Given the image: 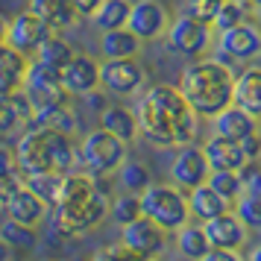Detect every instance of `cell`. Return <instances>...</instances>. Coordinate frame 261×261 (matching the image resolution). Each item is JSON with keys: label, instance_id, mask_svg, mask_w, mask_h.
Here are the masks:
<instances>
[{"label": "cell", "instance_id": "obj_15", "mask_svg": "<svg viewBox=\"0 0 261 261\" xmlns=\"http://www.w3.org/2000/svg\"><path fill=\"white\" fill-rule=\"evenodd\" d=\"M205 176H208V162L202 155V147H194V144L179 147L176 155H173V165H170L173 185L182 191H191L194 185L205 182Z\"/></svg>", "mask_w": 261, "mask_h": 261}, {"label": "cell", "instance_id": "obj_49", "mask_svg": "<svg viewBox=\"0 0 261 261\" xmlns=\"http://www.w3.org/2000/svg\"><path fill=\"white\" fill-rule=\"evenodd\" d=\"M249 261H261V244L252 249V252H249Z\"/></svg>", "mask_w": 261, "mask_h": 261}, {"label": "cell", "instance_id": "obj_21", "mask_svg": "<svg viewBox=\"0 0 261 261\" xmlns=\"http://www.w3.org/2000/svg\"><path fill=\"white\" fill-rule=\"evenodd\" d=\"M33 126H44V129L73 135V129H76V115L71 112L68 103H56V100L36 103L33 106Z\"/></svg>", "mask_w": 261, "mask_h": 261}, {"label": "cell", "instance_id": "obj_2", "mask_svg": "<svg viewBox=\"0 0 261 261\" xmlns=\"http://www.w3.org/2000/svg\"><path fill=\"white\" fill-rule=\"evenodd\" d=\"M12 155H15V167L24 176L44 173V170L68 173V170L83 167L80 147L73 144L71 135L44 129V126H33V123L18 135V144L12 147Z\"/></svg>", "mask_w": 261, "mask_h": 261}, {"label": "cell", "instance_id": "obj_24", "mask_svg": "<svg viewBox=\"0 0 261 261\" xmlns=\"http://www.w3.org/2000/svg\"><path fill=\"white\" fill-rule=\"evenodd\" d=\"M141 38L132 33L129 27L120 30H106L100 36V56L103 59H135L141 53Z\"/></svg>", "mask_w": 261, "mask_h": 261}, {"label": "cell", "instance_id": "obj_27", "mask_svg": "<svg viewBox=\"0 0 261 261\" xmlns=\"http://www.w3.org/2000/svg\"><path fill=\"white\" fill-rule=\"evenodd\" d=\"M100 126L109 129L112 135H118L123 144H132L135 138H138V120H135V112H129L126 106L103 109V115H100Z\"/></svg>", "mask_w": 261, "mask_h": 261}, {"label": "cell", "instance_id": "obj_43", "mask_svg": "<svg viewBox=\"0 0 261 261\" xmlns=\"http://www.w3.org/2000/svg\"><path fill=\"white\" fill-rule=\"evenodd\" d=\"M200 261H244V258H241L238 249H217V247H212Z\"/></svg>", "mask_w": 261, "mask_h": 261}, {"label": "cell", "instance_id": "obj_37", "mask_svg": "<svg viewBox=\"0 0 261 261\" xmlns=\"http://www.w3.org/2000/svg\"><path fill=\"white\" fill-rule=\"evenodd\" d=\"M109 217H115V223L123 226L129 223V220H135V217H141V202H138V194H123V197H118L115 202H109Z\"/></svg>", "mask_w": 261, "mask_h": 261}, {"label": "cell", "instance_id": "obj_18", "mask_svg": "<svg viewBox=\"0 0 261 261\" xmlns=\"http://www.w3.org/2000/svg\"><path fill=\"white\" fill-rule=\"evenodd\" d=\"M212 126H214V135L229 138V141H241L244 135H249V132L258 129V120L252 118L249 112H244L241 106L229 103V106L220 109V112L212 118Z\"/></svg>", "mask_w": 261, "mask_h": 261}, {"label": "cell", "instance_id": "obj_48", "mask_svg": "<svg viewBox=\"0 0 261 261\" xmlns=\"http://www.w3.org/2000/svg\"><path fill=\"white\" fill-rule=\"evenodd\" d=\"M0 41H6V18L0 15Z\"/></svg>", "mask_w": 261, "mask_h": 261}, {"label": "cell", "instance_id": "obj_1", "mask_svg": "<svg viewBox=\"0 0 261 261\" xmlns=\"http://www.w3.org/2000/svg\"><path fill=\"white\" fill-rule=\"evenodd\" d=\"M138 135L159 147H185L194 144L200 132V118L191 112L179 88L159 83L147 88L135 109Z\"/></svg>", "mask_w": 261, "mask_h": 261}, {"label": "cell", "instance_id": "obj_6", "mask_svg": "<svg viewBox=\"0 0 261 261\" xmlns=\"http://www.w3.org/2000/svg\"><path fill=\"white\" fill-rule=\"evenodd\" d=\"M126 159V144L118 135H112L109 129H94L88 132L80 144V162L83 170H88L91 176H109L115 173Z\"/></svg>", "mask_w": 261, "mask_h": 261}, {"label": "cell", "instance_id": "obj_7", "mask_svg": "<svg viewBox=\"0 0 261 261\" xmlns=\"http://www.w3.org/2000/svg\"><path fill=\"white\" fill-rule=\"evenodd\" d=\"M165 33H167V50H173L179 56L200 59L202 53L212 47V27L200 24L188 15H179Z\"/></svg>", "mask_w": 261, "mask_h": 261}, {"label": "cell", "instance_id": "obj_26", "mask_svg": "<svg viewBox=\"0 0 261 261\" xmlns=\"http://www.w3.org/2000/svg\"><path fill=\"white\" fill-rule=\"evenodd\" d=\"M185 197H188L191 217H197V220H208V217H217V214H223V212L232 208V205H229L214 188H208L205 182H200V185H194L191 191H185Z\"/></svg>", "mask_w": 261, "mask_h": 261}, {"label": "cell", "instance_id": "obj_44", "mask_svg": "<svg viewBox=\"0 0 261 261\" xmlns=\"http://www.w3.org/2000/svg\"><path fill=\"white\" fill-rule=\"evenodd\" d=\"M71 3H73V9H76L80 18H94V12L100 9L103 0H71Z\"/></svg>", "mask_w": 261, "mask_h": 261}, {"label": "cell", "instance_id": "obj_47", "mask_svg": "<svg viewBox=\"0 0 261 261\" xmlns=\"http://www.w3.org/2000/svg\"><path fill=\"white\" fill-rule=\"evenodd\" d=\"M249 12H255L261 18V0H249Z\"/></svg>", "mask_w": 261, "mask_h": 261}, {"label": "cell", "instance_id": "obj_16", "mask_svg": "<svg viewBox=\"0 0 261 261\" xmlns=\"http://www.w3.org/2000/svg\"><path fill=\"white\" fill-rule=\"evenodd\" d=\"M202 232L208 238V244L217 249H238L247 244V226L238 220V214L229 208V212L217 214V217H208L202 220Z\"/></svg>", "mask_w": 261, "mask_h": 261}, {"label": "cell", "instance_id": "obj_42", "mask_svg": "<svg viewBox=\"0 0 261 261\" xmlns=\"http://www.w3.org/2000/svg\"><path fill=\"white\" fill-rule=\"evenodd\" d=\"M238 144H241V150H244V155H247V162H255V159L261 155V132L258 129L244 135Z\"/></svg>", "mask_w": 261, "mask_h": 261}, {"label": "cell", "instance_id": "obj_41", "mask_svg": "<svg viewBox=\"0 0 261 261\" xmlns=\"http://www.w3.org/2000/svg\"><path fill=\"white\" fill-rule=\"evenodd\" d=\"M135 258H138V255H135V252H129L123 244H112V247L97 249L88 261H135Z\"/></svg>", "mask_w": 261, "mask_h": 261}, {"label": "cell", "instance_id": "obj_9", "mask_svg": "<svg viewBox=\"0 0 261 261\" xmlns=\"http://www.w3.org/2000/svg\"><path fill=\"white\" fill-rule=\"evenodd\" d=\"M120 244L144 258H155L159 252H165L167 247V232L159 223H153L150 217H135L129 223L120 226Z\"/></svg>", "mask_w": 261, "mask_h": 261}, {"label": "cell", "instance_id": "obj_17", "mask_svg": "<svg viewBox=\"0 0 261 261\" xmlns=\"http://www.w3.org/2000/svg\"><path fill=\"white\" fill-rule=\"evenodd\" d=\"M33 123V100L30 94L12 91V94H0V135H15V132H24Z\"/></svg>", "mask_w": 261, "mask_h": 261}, {"label": "cell", "instance_id": "obj_32", "mask_svg": "<svg viewBox=\"0 0 261 261\" xmlns=\"http://www.w3.org/2000/svg\"><path fill=\"white\" fill-rule=\"evenodd\" d=\"M0 238L6 241L9 249H33L36 247V226H27V223H18V220H3L0 226Z\"/></svg>", "mask_w": 261, "mask_h": 261}, {"label": "cell", "instance_id": "obj_4", "mask_svg": "<svg viewBox=\"0 0 261 261\" xmlns=\"http://www.w3.org/2000/svg\"><path fill=\"white\" fill-rule=\"evenodd\" d=\"M109 217V200L100 188H94L91 194H85L80 200L59 202L53 205V226H50V238L56 244H68L73 238L88 235L91 229L103 223Z\"/></svg>", "mask_w": 261, "mask_h": 261}, {"label": "cell", "instance_id": "obj_53", "mask_svg": "<svg viewBox=\"0 0 261 261\" xmlns=\"http://www.w3.org/2000/svg\"><path fill=\"white\" fill-rule=\"evenodd\" d=\"M44 261H47V258H44Z\"/></svg>", "mask_w": 261, "mask_h": 261}, {"label": "cell", "instance_id": "obj_36", "mask_svg": "<svg viewBox=\"0 0 261 261\" xmlns=\"http://www.w3.org/2000/svg\"><path fill=\"white\" fill-rule=\"evenodd\" d=\"M235 214L247 229H261V197H255V194H241L235 200Z\"/></svg>", "mask_w": 261, "mask_h": 261}, {"label": "cell", "instance_id": "obj_12", "mask_svg": "<svg viewBox=\"0 0 261 261\" xmlns=\"http://www.w3.org/2000/svg\"><path fill=\"white\" fill-rule=\"evenodd\" d=\"M50 33H53V30H50L36 12L24 9V12H18L12 21L6 24V44L15 47L18 53H24L27 59H30V53H36L38 44H41Z\"/></svg>", "mask_w": 261, "mask_h": 261}, {"label": "cell", "instance_id": "obj_11", "mask_svg": "<svg viewBox=\"0 0 261 261\" xmlns=\"http://www.w3.org/2000/svg\"><path fill=\"white\" fill-rule=\"evenodd\" d=\"M100 85L118 97H132L144 85V68L135 59H103L100 62Z\"/></svg>", "mask_w": 261, "mask_h": 261}, {"label": "cell", "instance_id": "obj_10", "mask_svg": "<svg viewBox=\"0 0 261 261\" xmlns=\"http://www.w3.org/2000/svg\"><path fill=\"white\" fill-rule=\"evenodd\" d=\"M24 88L33 106L36 103H47V100H56V103H71V94L65 91L62 85V73L59 68L53 65H44V62H27V73H24Z\"/></svg>", "mask_w": 261, "mask_h": 261}, {"label": "cell", "instance_id": "obj_51", "mask_svg": "<svg viewBox=\"0 0 261 261\" xmlns=\"http://www.w3.org/2000/svg\"><path fill=\"white\" fill-rule=\"evenodd\" d=\"M6 261H21V258H6Z\"/></svg>", "mask_w": 261, "mask_h": 261}, {"label": "cell", "instance_id": "obj_46", "mask_svg": "<svg viewBox=\"0 0 261 261\" xmlns=\"http://www.w3.org/2000/svg\"><path fill=\"white\" fill-rule=\"evenodd\" d=\"M9 258V247H6V241L0 238V261H6Z\"/></svg>", "mask_w": 261, "mask_h": 261}, {"label": "cell", "instance_id": "obj_20", "mask_svg": "<svg viewBox=\"0 0 261 261\" xmlns=\"http://www.w3.org/2000/svg\"><path fill=\"white\" fill-rule=\"evenodd\" d=\"M232 103L261 120V68H244L232 85Z\"/></svg>", "mask_w": 261, "mask_h": 261}, {"label": "cell", "instance_id": "obj_8", "mask_svg": "<svg viewBox=\"0 0 261 261\" xmlns=\"http://www.w3.org/2000/svg\"><path fill=\"white\" fill-rule=\"evenodd\" d=\"M261 53V27L255 21H241L238 27L220 33V50L214 59H220L223 65L232 62H249Z\"/></svg>", "mask_w": 261, "mask_h": 261}, {"label": "cell", "instance_id": "obj_34", "mask_svg": "<svg viewBox=\"0 0 261 261\" xmlns=\"http://www.w3.org/2000/svg\"><path fill=\"white\" fill-rule=\"evenodd\" d=\"M247 18H249V3L223 0V3H220V9H217V15H214V21H212V30H217V33H226V30L238 27L241 21H247Z\"/></svg>", "mask_w": 261, "mask_h": 261}, {"label": "cell", "instance_id": "obj_19", "mask_svg": "<svg viewBox=\"0 0 261 261\" xmlns=\"http://www.w3.org/2000/svg\"><path fill=\"white\" fill-rule=\"evenodd\" d=\"M202 155L208 162V170H241L247 165V155L241 150V144L220 138V135H212L202 144Z\"/></svg>", "mask_w": 261, "mask_h": 261}, {"label": "cell", "instance_id": "obj_13", "mask_svg": "<svg viewBox=\"0 0 261 261\" xmlns=\"http://www.w3.org/2000/svg\"><path fill=\"white\" fill-rule=\"evenodd\" d=\"M59 73H62V85L71 97H85L100 88V62L85 56V53H73L71 62Z\"/></svg>", "mask_w": 261, "mask_h": 261}, {"label": "cell", "instance_id": "obj_14", "mask_svg": "<svg viewBox=\"0 0 261 261\" xmlns=\"http://www.w3.org/2000/svg\"><path fill=\"white\" fill-rule=\"evenodd\" d=\"M167 21H170V18H167V9L159 0H135L129 6L126 27H129L141 41H153V38L165 36Z\"/></svg>", "mask_w": 261, "mask_h": 261}, {"label": "cell", "instance_id": "obj_52", "mask_svg": "<svg viewBox=\"0 0 261 261\" xmlns=\"http://www.w3.org/2000/svg\"><path fill=\"white\" fill-rule=\"evenodd\" d=\"M238 3H249V0H238Z\"/></svg>", "mask_w": 261, "mask_h": 261}, {"label": "cell", "instance_id": "obj_30", "mask_svg": "<svg viewBox=\"0 0 261 261\" xmlns=\"http://www.w3.org/2000/svg\"><path fill=\"white\" fill-rule=\"evenodd\" d=\"M129 0H103L100 9L94 12V24L97 30H120L126 27V18H129Z\"/></svg>", "mask_w": 261, "mask_h": 261}, {"label": "cell", "instance_id": "obj_3", "mask_svg": "<svg viewBox=\"0 0 261 261\" xmlns=\"http://www.w3.org/2000/svg\"><path fill=\"white\" fill-rule=\"evenodd\" d=\"M232 85L235 73L229 65H223L220 59H194L182 71L179 91L197 118L212 120L220 109L232 103Z\"/></svg>", "mask_w": 261, "mask_h": 261}, {"label": "cell", "instance_id": "obj_33", "mask_svg": "<svg viewBox=\"0 0 261 261\" xmlns=\"http://www.w3.org/2000/svg\"><path fill=\"white\" fill-rule=\"evenodd\" d=\"M205 185L217 191L229 205L241 197V176H238V170H208Z\"/></svg>", "mask_w": 261, "mask_h": 261}, {"label": "cell", "instance_id": "obj_45", "mask_svg": "<svg viewBox=\"0 0 261 261\" xmlns=\"http://www.w3.org/2000/svg\"><path fill=\"white\" fill-rule=\"evenodd\" d=\"M12 167H15L12 147H3V144H0V176H3V173H9Z\"/></svg>", "mask_w": 261, "mask_h": 261}, {"label": "cell", "instance_id": "obj_28", "mask_svg": "<svg viewBox=\"0 0 261 261\" xmlns=\"http://www.w3.org/2000/svg\"><path fill=\"white\" fill-rule=\"evenodd\" d=\"M176 249L182 258L188 261H200L208 249H212V244H208V238H205V232H202V226H194L188 220V223H182L176 229Z\"/></svg>", "mask_w": 261, "mask_h": 261}, {"label": "cell", "instance_id": "obj_50", "mask_svg": "<svg viewBox=\"0 0 261 261\" xmlns=\"http://www.w3.org/2000/svg\"><path fill=\"white\" fill-rule=\"evenodd\" d=\"M135 261H155V258H144V255H138V258H135Z\"/></svg>", "mask_w": 261, "mask_h": 261}, {"label": "cell", "instance_id": "obj_25", "mask_svg": "<svg viewBox=\"0 0 261 261\" xmlns=\"http://www.w3.org/2000/svg\"><path fill=\"white\" fill-rule=\"evenodd\" d=\"M27 56L9 47L6 41H0V94H12L24 88V73H27Z\"/></svg>", "mask_w": 261, "mask_h": 261}, {"label": "cell", "instance_id": "obj_39", "mask_svg": "<svg viewBox=\"0 0 261 261\" xmlns=\"http://www.w3.org/2000/svg\"><path fill=\"white\" fill-rule=\"evenodd\" d=\"M241 176V194H255L261 197V167L255 162H247V165L238 170Z\"/></svg>", "mask_w": 261, "mask_h": 261}, {"label": "cell", "instance_id": "obj_35", "mask_svg": "<svg viewBox=\"0 0 261 261\" xmlns=\"http://www.w3.org/2000/svg\"><path fill=\"white\" fill-rule=\"evenodd\" d=\"M115 173H120L123 188L132 191V194H141V191L153 182V179H150V170H147L141 162H129V159H123V165H120Z\"/></svg>", "mask_w": 261, "mask_h": 261}, {"label": "cell", "instance_id": "obj_29", "mask_svg": "<svg viewBox=\"0 0 261 261\" xmlns=\"http://www.w3.org/2000/svg\"><path fill=\"white\" fill-rule=\"evenodd\" d=\"M76 53L73 50V44L71 41H65V38L59 36V33H50L41 44H38V50H36V59L38 62H44V65H53V68H65L68 62H71V56Z\"/></svg>", "mask_w": 261, "mask_h": 261}, {"label": "cell", "instance_id": "obj_40", "mask_svg": "<svg viewBox=\"0 0 261 261\" xmlns=\"http://www.w3.org/2000/svg\"><path fill=\"white\" fill-rule=\"evenodd\" d=\"M21 185H24V173H21L18 167H12L9 173H3V176H0V208L6 205V200H9Z\"/></svg>", "mask_w": 261, "mask_h": 261}, {"label": "cell", "instance_id": "obj_31", "mask_svg": "<svg viewBox=\"0 0 261 261\" xmlns=\"http://www.w3.org/2000/svg\"><path fill=\"white\" fill-rule=\"evenodd\" d=\"M24 182H27V188L33 191L38 200L47 205V208H53V205H56L62 173H56V170H44V173H30V176H24Z\"/></svg>", "mask_w": 261, "mask_h": 261}, {"label": "cell", "instance_id": "obj_38", "mask_svg": "<svg viewBox=\"0 0 261 261\" xmlns=\"http://www.w3.org/2000/svg\"><path fill=\"white\" fill-rule=\"evenodd\" d=\"M220 3H223V0H188V3L182 6V15H188V18H194V21L212 27L214 15H217V9H220Z\"/></svg>", "mask_w": 261, "mask_h": 261}, {"label": "cell", "instance_id": "obj_22", "mask_svg": "<svg viewBox=\"0 0 261 261\" xmlns=\"http://www.w3.org/2000/svg\"><path fill=\"white\" fill-rule=\"evenodd\" d=\"M6 214L12 217V220H18V223H27V226H38L41 220H44V214H47V205L38 200L33 191L27 188V182L21 185V188L15 191L12 197L6 200Z\"/></svg>", "mask_w": 261, "mask_h": 261}, {"label": "cell", "instance_id": "obj_23", "mask_svg": "<svg viewBox=\"0 0 261 261\" xmlns=\"http://www.w3.org/2000/svg\"><path fill=\"white\" fill-rule=\"evenodd\" d=\"M30 12H36L53 33L71 30L80 18L71 0H30Z\"/></svg>", "mask_w": 261, "mask_h": 261}, {"label": "cell", "instance_id": "obj_5", "mask_svg": "<svg viewBox=\"0 0 261 261\" xmlns=\"http://www.w3.org/2000/svg\"><path fill=\"white\" fill-rule=\"evenodd\" d=\"M138 202H141V214L150 217L153 223H159L165 229L167 235L176 232L182 223L191 220V212H188V197L185 191L176 188V185H147V188L138 194Z\"/></svg>", "mask_w": 261, "mask_h": 261}]
</instances>
